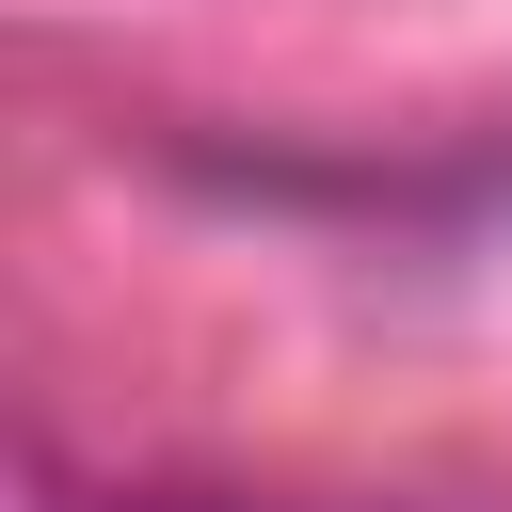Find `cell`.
I'll return each instance as SVG.
<instances>
[{"mask_svg":"<svg viewBox=\"0 0 512 512\" xmlns=\"http://www.w3.org/2000/svg\"><path fill=\"white\" fill-rule=\"evenodd\" d=\"M160 512H208V496H160Z\"/></svg>","mask_w":512,"mask_h":512,"instance_id":"6da1fadb","label":"cell"}]
</instances>
